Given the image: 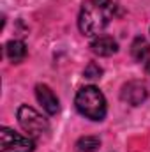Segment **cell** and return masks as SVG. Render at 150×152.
I'll return each mask as SVG.
<instances>
[{
  "label": "cell",
  "mask_w": 150,
  "mask_h": 152,
  "mask_svg": "<svg viewBox=\"0 0 150 152\" xmlns=\"http://www.w3.org/2000/svg\"><path fill=\"white\" fill-rule=\"evenodd\" d=\"M34 142L14 133L9 127H0V152H32Z\"/></svg>",
  "instance_id": "4"
},
{
  "label": "cell",
  "mask_w": 150,
  "mask_h": 152,
  "mask_svg": "<svg viewBox=\"0 0 150 152\" xmlns=\"http://www.w3.org/2000/svg\"><path fill=\"white\" fill-rule=\"evenodd\" d=\"M147 96H149V90L143 81H129L122 87V92H120L122 101H125L127 104H133V106L141 104L147 99Z\"/></svg>",
  "instance_id": "5"
},
{
  "label": "cell",
  "mask_w": 150,
  "mask_h": 152,
  "mask_svg": "<svg viewBox=\"0 0 150 152\" xmlns=\"http://www.w3.org/2000/svg\"><path fill=\"white\" fill-rule=\"evenodd\" d=\"M101 75H103V69L94 62H90L85 67V78H88V80H97V78H101Z\"/></svg>",
  "instance_id": "11"
},
{
  "label": "cell",
  "mask_w": 150,
  "mask_h": 152,
  "mask_svg": "<svg viewBox=\"0 0 150 152\" xmlns=\"http://www.w3.org/2000/svg\"><path fill=\"white\" fill-rule=\"evenodd\" d=\"M149 53H150V44L147 42L145 37H136L133 41V44H131V55H133L134 60L143 62L149 57Z\"/></svg>",
  "instance_id": "9"
},
{
  "label": "cell",
  "mask_w": 150,
  "mask_h": 152,
  "mask_svg": "<svg viewBox=\"0 0 150 152\" xmlns=\"http://www.w3.org/2000/svg\"><path fill=\"white\" fill-rule=\"evenodd\" d=\"M18 122L23 127L25 133H28L32 138H42L50 131V124L42 115L36 112L30 106H20L18 110Z\"/></svg>",
  "instance_id": "3"
},
{
  "label": "cell",
  "mask_w": 150,
  "mask_h": 152,
  "mask_svg": "<svg viewBox=\"0 0 150 152\" xmlns=\"http://www.w3.org/2000/svg\"><path fill=\"white\" fill-rule=\"evenodd\" d=\"M76 108L81 115H85L87 118L92 120H103L106 115V99L103 96V92L94 87H83L78 90L76 94Z\"/></svg>",
  "instance_id": "2"
},
{
  "label": "cell",
  "mask_w": 150,
  "mask_h": 152,
  "mask_svg": "<svg viewBox=\"0 0 150 152\" xmlns=\"http://www.w3.org/2000/svg\"><path fill=\"white\" fill-rule=\"evenodd\" d=\"M147 71H149V75H150V62H149V66H147Z\"/></svg>",
  "instance_id": "12"
},
{
  "label": "cell",
  "mask_w": 150,
  "mask_h": 152,
  "mask_svg": "<svg viewBox=\"0 0 150 152\" xmlns=\"http://www.w3.org/2000/svg\"><path fill=\"white\" fill-rule=\"evenodd\" d=\"M5 55L12 60V62H20L27 57V46L23 41H9L5 44Z\"/></svg>",
  "instance_id": "8"
},
{
  "label": "cell",
  "mask_w": 150,
  "mask_h": 152,
  "mask_svg": "<svg viewBox=\"0 0 150 152\" xmlns=\"http://www.w3.org/2000/svg\"><path fill=\"white\" fill-rule=\"evenodd\" d=\"M118 9V0H87L79 11L78 25L85 36H95L106 28Z\"/></svg>",
  "instance_id": "1"
},
{
  "label": "cell",
  "mask_w": 150,
  "mask_h": 152,
  "mask_svg": "<svg viewBox=\"0 0 150 152\" xmlns=\"http://www.w3.org/2000/svg\"><path fill=\"white\" fill-rule=\"evenodd\" d=\"M101 142L95 136H83L76 142V152H97Z\"/></svg>",
  "instance_id": "10"
},
{
  "label": "cell",
  "mask_w": 150,
  "mask_h": 152,
  "mask_svg": "<svg viewBox=\"0 0 150 152\" xmlns=\"http://www.w3.org/2000/svg\"><path fill=\"white\" fill-rule=\"evenodd\" d=\"M36 96H37V101L42 104V108L50 115H55L58 112V97L55 96V92L48 85L39 83L36 87Z\"/></svg>",
  "instance_id": "6"
},
{
  "label": "cell",
  "mask_w": 150,
  "mask_h": 152,
  "mask_svg": "<svg viewBox=\"0 0 150 152\" xmlns=\"http://www.w3.org/2000/svg\"><path fill=\"white\" fill-rule=\"evenodd\" d=\"M90 48H92V51H94L95 55H99V57H110L113 53H117L118 44H117V41L113 37H110V36H101V37H95L92 41Z\"/></svg>",
  "instance_id": "7"
}]
</instances>
